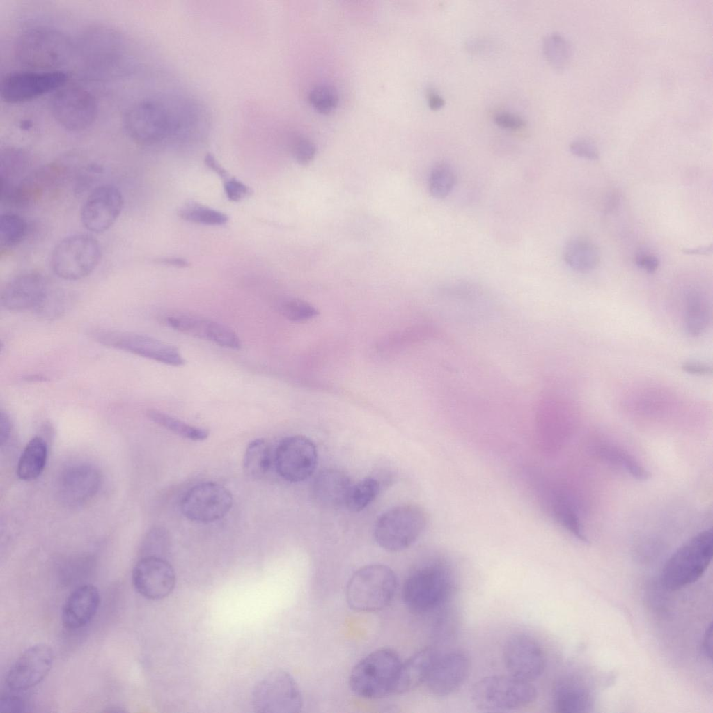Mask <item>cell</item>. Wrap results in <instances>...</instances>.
Returning <instances> with one entry per match:
<instances>
[{"instance_id":"obj_38","label":"cell","mask_w":713,"mask_h":713,"mask_svg":"<svg viewBox=\"0 0 713 713\" xmlns=\"http://www.w3.org/2000/svg\"><path fill=\"white\" fill-rule=\"evenodd\" d=\"M28 226L26 221L13 212H6L0 217V242L5 248L19 244L26 237Z\"/></svg>"},{"instance_id":"obj_51","label":"cell","mask_w":713,"mask_h":713,"mask_svg":"<svg viewBox=\"0 0 713 713\" xmlns=\"http://www.w3.org/2000/svg\"><path fill=\"white\" fill-rule=\"evenodd\" d=\"M12 423L8 414L1 411L0 414V444H5L10 439Z\"/></svg>"},{"instance_id":"obj_48","label":"cell","mask_w":713,"mask_h":713,"mask_svg":"<svg viewBox=\"0 0 713 713\" xmlns=\"http://www.w3.org/2000/svg\"><path fill=\"white\" fill-rule=\"evenodd\" d=\"M495 123L500 127L511 129V130H519L525 126V121L520 116L508 113V112H500L494 116Z\"/></svg>"},{"instance_id":"obj_33","label":"cell","mask_w":713,"mask_h":713,"mask_svg":"<svg viewBox=\"0 0 713 713\" xmlns=\"http://www.w3.org/2000/svg\"><path fill=\"white\" fill-rule=\"evenodd\" d=\"M29 164V156L24 150L13 147L2 150L0 158V191H6L19 182Z\"/></svg>"},{"instance_id":"obj_26","label":"cell","mask_w":713,"mask_h":713,"mask_svg":"<svg viewBox=\"0 0 713 713\" xmlns=\"http://www.w3.org/2000/svg\"><path fill=\"white\" fill-rule=\"evenodd\" d=\"M352 485L345 472L336 469H324L313 480L312 498L322 508H338L346 505Z\"/></svg>"},{"instance_id":"obj_22","label":"cell","mask_w":713,"mask_h":713,"mask_svg":"<svg viewBox=\"0 0 713 713\" xmlns=\"http://www.w3.org/2000/svg\"><path fill=\"white\" fill-rule=\"evenodd\" d=\"M470 668L469 658L464 652L452 651L438 655L425 684L434 696H449L464 684Z\"/></svg>"},{"instance_id":"obj_56","label":"cell","mask_w":713,"mask_h":713,"mask_svg":"<svg viewBox=\"0 0 713 713\" xmlns=\"http://www.w3.org/2000/svg\"><path fill=\"white\" fill-rule=\"evenodd\" d=\"M158 263L178 267H185L188 265V262L181 258H160L158 260Z\"/></svg>"},{"instance_id":"obj_3","label":"cell","mask_w":713,"mask_h":713,"mask_svg":"<svg viewBox=\"0 0 713 713\" xmlns=\"http://www.w3.org/2000/svg\"><path fill=\"white\" fill-rule=\"evenodd\" d=\"M401 664L393 650H376L352 668L349 678L350 689L356 695L368 699L394 694Z\"/></svg>"},{"instance_id":"obj_14","label":"cell","mask_w":713,"mask_h":713,"mask_svg":"<svg viewBox=\"0 0 713 713\" xmlns=\"http://www.w3.org/2000/svg\"><path fill=\"white\" fill-rule=\"evenodd\" d=\"M67 80L68 75L59 70L11 72L1 81V98L11 104L28 102L60 88Z\"/></svg>"},{"instance_id":"obj_29","label":"cell","mask_w":713,"mask_h":713,"mask_svg":"<svg viewBox=\"0 0 713 713\" xmlns=\"http://www.w3.org/2000/svg\"><path fill=\"white\" fill-rule=\"evenodd\" d=\"M438 655L434 648H425L402 662L394 694L409 691L425 683Z\"/></svg>"},{"instance_id":"obj_11","label":"cell","mask_w":713,"mask_h":713,"mask_svg":"<svg viewBox=\"0 0 713 713\" xmlns=\"http://www.w3.org/2000/svg\"><path fill=\"white\" fill-rule=\"evenodd\" d=\"M50 110L55 121L70 132H81L95 121L98 107L86 89L71 86L59 90L52 97Z\"/></svg>"},{"instance_id":"obj_13","label":"cell","mask_w":713,"mask_h":713,"mask_svg":"<svg viewBox=\"0 0 713 713\" xmlns=\"http://www.w3.org/2000/svg\"><path fill=\"white\" fill-rule=\"evenodd\" d=\"M92 336L101 344L157 362L173 366L185 363L175 347L151 336L118 331H95Z\"/></svg>"},{"instance_id":"obj_27","label":"cell","mask_w":713,"mask_h":713,"mask_svg":"<svg viewBox=\"0 0 713 713\" xmlns=\"http://www.w3.org/2000/svg\"><path fill=\"white\" fill-rule=\"evenodd\" d=\"M552 704L558 712H586L593 707V698L581 680L567 677L559 680L554 685Z\"/></svg>"},{"instance_id":"obj_18","label":"cell","mask_w":713,"mask_h":713,"mask_svg":"<svg viewBox=\"0 0 713 713\" xmlns=\"http://www.w3.org/2000/svg\"><path fill=\"white\" fill-rule=\"evenodd\" d=\"M123 207V196L118 187L102 185L93 189L80 212L83 226L89 231L101 233L116 221Z\"/></svg>"},{"instance_id":"obj_41","label":"cell","mask_w":713,"mask_h":713,"mask_svg":"<svg viewBox=\"0 0 713 713\" xmlns=\"http://www.w3.org/2000/svg\"><path fill=\"white\" fill-rule=\"evenodd\" d=\"M687 310V325L690 334H700L708 322V312L706 306L697 293L689 295Z\"/></svg>"},{"instance_id":"obj_39","label":"cell","mask_w":713,"mask_h":713,"mask_svg":"<svg viewBox=\"0 0 713 713\" xmlns=\"http://www.w3.org/2000/svg\"><path fill=\"white\" fill-rule=\"evenodd\" d=\"M379 489L378 480L371 477L352 484L345 506L352 511H361L376 499Z\"/></svg>"},{"instance_id":"obj_10","label":"cell","mask_w":713,"mask_h":713,"mask_svg":"<svg viewBox=\"0 0 713 713\" xmlns=\"http://www.w3.org/2000/svg\"><path fill=\"white\" fill-rule=\"evenodd\" d=\"M253 708L259 713H297L303 705L299 688L286 671L274 670L265 675L254 687Z\"/></svg>"},{"instance_id":"obj_4","label":"cell","mask_w":713,"mask_h":713,"mask_svg":"<svg viewBox=\"0 0 713 713\" xmlns=\"http://www.w3.org/2000/svg\"><path fill=\"white\" fill-rule=\"evenodd\" d=\"M713 534L711 528L693 536L666 562L661 580L669 590H677L698 581L707 569L712 558Z\"/></svg>"},{"instance_id":"obj_24","label":"cell","mask_w":713,"mask_h":713,"mask_svg":"<svg viewBox=\"0 0 713 713\" xmlns=\"http://www.w3.org/2000/svg\"><path fill=\"white\" fill-rule=\"evenodd\" d=\"M58 482L61 501L68 506H77L88 502L97 494L101 476L94 466L78 464L64 470Z\"/></svg>"},{"instance_id":"obj_9","label":"cell","mask_w":713,"mask_h":713,"mask_svg":"<svg viewBox=\"0 0 713 713\" xmlns=\"http://www.w3.org/2000/svg\"><path fill=\"white\" fill-rule=\"evenodd\" d=\"M101 257L98 240L91 235L77 233L67 236L56 244L52 252L50 264L58 277L76 281L90 275Z\"/></svg>"},{"instance_id":"obj_25","label":"cell","mask_w":713,"mask_h":713,"mask_svg":"<svg viewBox=\"0 0 713 713\" xmlns=\"http://www.w3.org/2000/svg\"><path fill=\"white\" fill-rule=\"evenodd\" d=\"M100 603L97 587L83 584L74 589L66 598L61 613L63 625L69 629L86 626L96 614Z\"/></svg>"},{"instance_id":"obj_50","label":"cell","mask_w":713,"mask_h":713,"mask_svg":"<svg viewBox=\"0 0 713 713\" xmlns=\"http://www.w3.org/2000/svg\"><path fill=\"white\" fill-rule=\"evenodd\" d=\"M635 262L638 267L648 273L655 272L658 269L659 265V261L657 256L647 253L638 254Z\"/></svg>"},{"instance_id":"obj_17","label":"cell","mask_w":713,"mask_h":713,"mask_svg":"<svg viewBox=\"0 0 713 713\" xmlns=\"http://www.w3.org/2000/svg\"><path fill=\"white\" fill-rule=\"evenodd\" d=\"M502 657L510 675L524 681L538 678L545 668V656L540 645L525 634L510 636L503 645Z\"/></svg>"},{"instance_id":"obj_43","label":"cell","mask_w":713,"mask_h":713,"mask_svg":"<svg viewBox=\"0 0 713 713\" xmlns=\"http://www.w3.org/2000/svg\"><path fill=\"white\" fill-rule=\"evenodd\" d=\"M311 105L319 112L328 113L335 109L338 96L336 89L329 85H318L313 88L309 93Z\"/></svg>"},{"instance_id":"obj_2","label":"cell","mask_w":713,"mask_h":713,"mask_svg":"<svg viewBox=\"0 0 713 713\" xmlns=\"http://www.w3.org/2000/svg\"><path fill=\"white\" fill-rule=\"evenodd\" d=\"M75 50L70 37L60 30L39 26L24 31L13 47L17 62L31 70H56L65 65Z\"/></svg>"},{"instance_id":"obj_21","label":"cell","mask_w":713,"mask_h":713,"mask_svg":"<svg viewBox=\"0 0 713 713\" xmlns=\"http://www.w3.org/2000/svg\"><path fill=\"white\" fill-rule=\"evenodd\" d=\"M135 590L143 597L161 600L171 593L175 586V573L164 558L144 556L134 565L132 574Z\"/></svg>"},{"instance_id":"obj_54","label":"cell","mask_w":713,"mask_h":713,"mask_svg":"<svg viewBox=\"0 0 713 713\" xmlns=\"http://www.w3.org/2000/svg\"><path fill=\"white\" fill-rule=\"evenodd\" d=\"M205 162L210 169L214 171L221 178H227L228 174L226 171L219 164L212 155L210 153L207 154L205 157Z\"/></svg>"},{"instance_id":"obj_32","label":"cell","mask_w":713,"mask_h":713,"mask_svg":"<svg viewBox=\"0 0 713 713\" xmlns=\"http://www.w3.org/2000/svg\"><path fill=\"white\" fill-rule=\"evenodd\" d=\"M274 452L275 450L265 439L258 438L249 442L243 460L246 473L255 479L265 476L274 467Z\"/></svg>"},{"instance_id":"obj_28","label":"cell","mask_w":713,"mask_h":713,"mask_svg":"<svg viewBox=\"0 0 713 713\" xmlns=\"http://www.w3.org/2000/svg\"><path fill=\"white\" fill-rule=\"evenodd\" d=\"M538 495L554 519L579 540L587 542L578 515L570 500L563 494L538 481Z\"/></svg>"},{"instance_id":"obj_37","label":"cell","mask_w":713,"mask_h":713,"mask_svg":"<svg viewBox=\"0 0 713 713\" xmlns=\"http://www.w3.org/2000/svg\"><path fill=\"white\" fill-rule=\"evenodd\" d=\"M543 52L550 65L556 70H561L570 61L571 45L562 35L557 33H551L544 39Z\"/></svg>"},{"instance_id":"obj_6","label":"cell","mask_w":713,"mask_h":713,"mask_svg":"<svg viewBox=\"0 0 713 713\" xmlns=\"http://www.w3.org/2000/svg\"><path fill=\"white\" fill-rule=\"evenodd\" d=\"M453 586L450 568L444 563L434 561L417 567L409 574L403 586V600L412 611L428 612L447 601Z\"/></svg>"},{"instance_id":"obj_55","label":"cell","mask_w":713,"mask_h":713,"mask_svg":"<svg viewBox=\"0 0 713 713\" xmlns=\"http://www.w3.org/2000/svg\"><path fill=\"white\" fill-rule=\"evenodd\" d=\"M428 102L430 109L437 110L444 105L443 97L434 91L428 93Z\"/></svg>"},{"instance_id":"obj_7","label":"cell","mask_w":713,"mask_h":713,"mask_svg":"<svg viewBox=\"0 0 713 713\" xmlns=\"http://www.w3.org/2000/svg\"><path fill=\"white\" fill-rule=\"evenodd\" d=\"M537 691L531 682L513 676L494 675L475 682L471 699L476 708L485 712H507L533 703Z\"/></svg>"},{"instance_id":"obj_40","label":"cell","mask_w":713,"mask_h":713,"mask_svg":"<svg viewBox=\"0 0 713 713\" xmlns=\"http://www.w3.org/2000/svg\"><path fill=\"white\" fill-rule=\"evenodd\" d=\"M178 215L185 221L212 226L223 225L228 220L224 213L194 202L183 205Z\"/></svg>"},{"instance_id":"obj_45","label":"cell","mask_w":713,"mask_h":713,"mask_svg":"<svg viewBox=\"0 0 713 713\" xmlns=\"http://www.w3.org/2000/svg\"><path fill=\"white\" fill-rule=\"evenodd\" d=\"M292 152L298 163L307 164L313 159L316 148L311 140L303 136H297L292 142Z\"/></svg>"},{"instance_id":"obj_52","label":"cell","mask_w":713,"mask_h":713,"mask_svg":"<svg viewBox=\"0 0 713 713\" xmlns=\"http://www.w3.org/2000/svg\"><path fill=\"white\" fill-rule=\"evenodd\" d=\"M703 652L707 657L712 659V623L707 627L704 634L703 643Z\"/></svg>"},{"instance_id":"obj_42","label":"cell","mask_w":713,"mask_h":713,"mask_svg":"<svg viewBox=\"0 0 713 713\" xmlns=\"http://www.w3.org/2000/svg\"><path fill=\"white\" fill-rule=\"evenodd\" d=\"M279 311L285 318L292 322L306 321L318 313V310L311 304L295 298L282 302Z\"/></svg>"},{"instance_id":"obj_23","label":"cell","mask_w":713,"mask_h":713,"mask_svg":"<svg viewBox=\"0 0 713 713\" xmlns=\"http://www.w3.org/2000/svg\"><path fill=\"white\" fill-rule=\"evenodd\" d=\"M166 321L169 327L181 333L230 349L241 347L240 339L235 332L210 319L189 313H175L168 316Z\"/></svg>"},{"instance_id":"obj_34","label":"cell","mask_w":713,"mask_h":713,"mask_svg":"<svg viewBox=\"0 0 713 713\" xmlns=\"http://www.w3.org/2000/svg\"><path fill=\"white\" fill-rule=\"evenodd\" d=\"M598 455L604 460L621 468L632 477L645 480L650 473L632 455L614 446L604 445L597 448Z\"/></svg>"},{"instance_id":"obj_31","label":"cell","mask_w":713,"mask_h":713,"mask_svg":"<svg viewBox=\"0 0 713 713\" xmlns=\"http://www.w3.org/2000/svg\"><path fill=\"white\" fill-rule=\"evenodd\" d=\"M48 447L39 436L33 437L24 447L17 463V474L24 481L35 480L42 473L47 462Z\"/></svg>"},{"instance_id":"obj_47","label":"cell","mask_w":713,"mask_h":713,"mask_svg":"<svg viewBox=\"0 0 713 713\" xmlns=\"http://www.w3.org/2000/svg\"><path fill=\"white\" fill-rule=\"evenodd\" d=\"M224 191L228 198L232 201H239L251 193V189L246 185L235 178L225 182Z\"/></svg>"},{"instance_id":"obj_49","label":"cell","mask_w":713,"mask_h":713,"mask_svg":"<svg viewBox=\"0 0 713 713\" xmlns=\"http://www.w3.org/2000/svg\"><path fill=\"white\" fill-rule=\"evenodd\" d=\"M26 704L19 696L5 695L0 700V711L9 712H21L26 711Z\"/></svg>"},{"instance_id":"obj_46","label":"cell","mask_w":713,"mask_h":713,"mask_svg":"<svg viewBox=\"0 0 713 713\" xmlns=\"http://www.w3.org/2000/svg\"><path fill=\"white\" fill-rule=\"evenodd\" d=\"M570 150L572 154L588 159H597L599 151L596 146L589 139L579 138L573 140L570 144Z\"/></svg>"},{"instance_id":"obj_35","label":"cell","mask_w":713,"mask_h":713,"mask_svg":"<svg viewBox=\"0 0 713 713\" xmlns=\"http://www.w3.org/2000/svg\"><path fill=\"white\" fill-rule=\"evenodd\" d=\"M147 416L155 423L187 439L203 441L209 436L207 430L189 425L158 410H148Z\"/></svg>"},{"instance_id":"obj_8","label":"cell","mask_w":713,"mask_h":713,"mask_svg":"<svg viewBox=\"0 0 713 713\" xmlns=\"http://www.w3.org/2000/svg\"><path fill=\"white\" fill-rule=\"evenodd\" d=\"M426 523V515L421 507L412 504L395 506L378 517L374 526V538L383 549L400 551L419 538Z\"/></svg>"},{"instance_id":"obj_1","label":"cell","mask_w":713,"mask_h":713,"mask_svg":"<svg viewBox=\"0 0 713 713\" xmlns=\"http://www.w3.org/2000/svg\"><path fill=\"white\" fill-rule=\"evenodd\" d=\"M207 123L206 113L196 102L174 97L165 101L146 99L137 102L123 116L126 133L143 145L189 139L204 130Z\"/></svg>"},{"instance_id":"obj_30","label":"cell","mask_w":713,"mask_h":713,"mask_svg":"<svg viewBox=\"0 0 713 713\" xmlns=\"http://www.w3.org/2000/svg\"><path fill=\"white\" fill-rule=\"evenodd\" d=\"M563 256L565 263L579 272L594 269L600 261L598 247L589 240L582 237L569 240L564 247Z\"/></svg>"},{"instance_id":"obj_53","label":"cell","mask_w":713,"mask_h":713,"mask_svg":"<svg viewBox=\"0 0 713 713\" xmlns=\"http://www.w3.org/2000/svg\"><path fill=\"white\" fill-rule=\"evenodd\" d=\"M682 369L687 373L694 375H705L710 372V368L696 362L686 363L682 366Z\"/></svg>"},{"instance_id":"obj_16","label":"cell","mask_w":713,"mask_h":713,"mask_svg":"<svg viewBox=\"0 0 713 713\" xmlns=\"http://www.w3.org/2000/svg\"><path fill=\"white\" fill-rule=\"evenodd\" d=\"M123 41L115 29L103 25L86 29L79 40L78 52L81 61L91 70L103 71L119 61Z\"/></svg>"},{"instance_id":"obj_36","label":"cell","mask_w":713,"mask_h":713,"mask_svg":"<svg viewBox=\"0 0 713 713\" xmlns=\"http://www.w3.org/2000/svg\"><path fill=\"white\" fill-rule=\"evenodd\" d=\"M456 181V173L453 166L446 162H437L429 174V192L435 198H444L453 191Z\"/></svg>"},{"instance_id":"obj_44","label":"cell","mask_w":713,"mask_h":713,"mask_svg":"<svg viewBox=\"0 0 713 713\" xmlns=\"http://www.w3.org/2000/svg\"><path fill=\"white\" fill-rule=\"evenodd\" d=\"M168 544L169 536L166 531L162 528H152L147 533L143 540V549L148 551L145 556H159L158 552L164 550Z\"/></svg>"},{"instance_id":"obj_57","label":"cell","mask_w":713,"mask_h":713,"mask_svg":"<svg viewBox=\"0 0 713 713\" xmlns=\"http://www.w3.org/2000/svg\"><path fill=\"white\" fill-rule=\"evenodd\" d=\"M682 251H683V253H684L686 254H691V255L707 254V253L712 252V246H705V247L694 248V249H684Z\"/></svg>"},{"instance_id":"obj_12","label":"cell","mask_w":713,"mask_h":713,"mask_svg":"<svg viewBox=\"0 0 713 713\" xmlns=\"http://www.w3.org/2000/svg\"><path fill=\"white\" fill-rule=\"evenodd\" d=\"M233 498L230 492L216 482L201 483L182 497L180 509L188 519L210 523L223 518L230 510Z\"/></svg>"},{"instance_id":"obj_5","label":"cell","mask_w":713,"mask_h":713,"mask_svg":"<svg viewBox=\"0 0 713 713\" xmlns=\"http://www.w3.org/2000/svg\"><path fill=\"white\" fill-rule=\"evenodd\" d=\"M397 588V578L388 566L372 564L357 570L348 581L346 600L359 612L380 611L391 603Z\"/></svg>"},{"instance_id":"obj_20","label":"cell","mask_w":713,"mask_h":713,"mask_svg":"<svg viewBox=\"0 0 713 713\" xmlns=\"http://www.w3.org/2000/svg\"><path fill=\"white\" fill-rule=\"evenodd\" d=\"M1 304L6 310L40 311L49 299L47 280L40 273L25 272L10 279L1 292Z\"/></svg>"},{"instance_id":"obj_15","label":"cell","mask_w":713,"mask_h":713,"mask_svg":"<svg viewBox=\"0 0 713 713\" xmlns=\"http://www.w3.org/2000/svg\"><path fill=\"white\" fill-rule=\"evenodd\" d=\"M318 452L313 442L302 435L283 439L274 452V467L279 475L291 483L304 481L313 473Z\"/></svg>"},{"instance_id":"obj_19","label":"cell","mask_w":713,"mask_h":713,"mask_svg":"<svg viewBox=\"0 0 713 713\" xmlns=\"http://www.w3.org/2000/svg\"><path fill=\"white\" fill-rule=\"evenodd\" d=\"M54 657L52 648L45 643L26 648L8 670L5 677L6 686L16 691L36 686L51 670Z\"/></svg>"}]
</instances>
